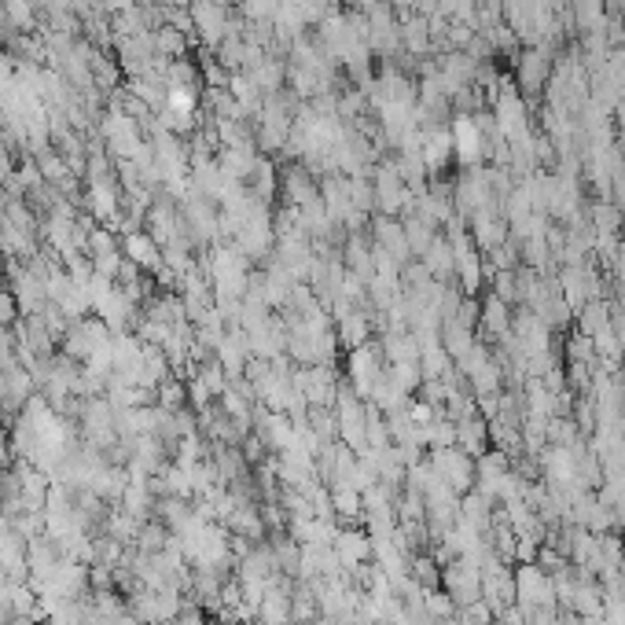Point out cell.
<instances>
[{
  "instance_id": "7a4b0ae2",
  "label": "cell",
  "mask_w": 625,
  "mask_h": 625,
  "mask_svg": "<svg viewBox=\"0 0 625 625\" xmlns=\"http://www.w3.org/2000/svg\"><path fill=\"white\" fill-rule=\"evenodd\" d=\"M552 63H556V52L548 45H534V48H523V52H515L512 56V81L515 89L523 92V100H537V96H545L548 89V78H552Z\"/></svg>"
},
{
  "instance_id": "4316f807",
  "label": "cell",
  "mask_w": 625,
  "mask_h": 625,
  "mask_svg": "<svg viewBox=\"0 0 625 625\" xmlns=\"http://www.w3.org/2000/svg\"><path fill=\"white\" fill-rule=\"evenodd\" d=\"M350 195H353V206H357L364 217H372L375 188H372V177H368V173H357V177H350Z\"/></svg>"
},
{
  "instance_id": "4dcf8cb0",
  "label": "cell",
  "mask_w": 625,
  "mask_h": 625,
  "mask_svg": "<svg viewBox=\"0 0 625 625\" xmlns=\"http://www.w3.org/2000/svg\"><path fill=\"white\" fill-rule=\"evenodd\" d=\"M15 320H19V302H15L12 291H4V287H0V331L15 328Z\"/></svg>"
},
{
  "instance_id": "7c38bea8",
  "label": "cell",
  "mask_w": 625,
  "mask_h": 625,
  "mask_svg": "<svg viewBox=\"0 0 625 625\" xmlns=\"http://www.w3.org/2000/svg\"><path fill=\"white\" fill-rule=\"evenodd\" d=\"M192 19H195V30H199V37H203L210 48L221 45V41L228 37V30H232V19H228V4H225V0H195V4H192Z\"/></svg>"
},
{
  "instance_id": "44dd1931",
  "label": "cell",
  "mask_w": 625,
  "mask_h": 625,
  "mask_svg": "<svg viewBox=\"0 0 625 625\" xmlns=\"http://www.w3.org/2000/svg\"><path fill=\"white\" fill-rule=\"evenodd\" d=\"M456 445L464 449L467 456H482L489 449V420L486 416H467V420L456 423Z\"/></svg>"
},
{
  "instance_id": "d4e9b609",
  "label": "cell",
  "mask_w": 625,
  "mask_h": 625,
  "mask_svg": "<svg viewBox=\"0 0 625 625\" xmlns=\"http://www.w3.org/2000/svg\"><path fill=\"white\" fill-rule=\"evenodd\" d=\"M89 206L96 221H114L118 217V192L107 181H92L89 188Z\"/></svg>"
},
{
  "instance_id": "ba28073f",
  "label": "cell",
  "mask_w": 625,
  "mask_h": 625,
  "mask_svg": "<svg viewBox=\"0 0 625 625\" xmlns=\"http://www.w3.org/2000/svg\"><path fill=\"white\" fill-rule=\"evenodd\" d=\"M114 331L107 328V324H103L100 317H81V320H70V328L63 331V353H67V357H74V361H89L92 357V350H96V346H103V342L111 339Z\"/></svg>"
},
{
  "instance_id": "4fadbf2b",
  "label": "cell",
  "mask_w": 625,
  "mask_h": 625,
  "mask_svg": "<svg viewBox=\"0 0 625 625\" xmlns=\"http://www.w3.org/2000/svg\"><path fill=\"white\" fill-rule=\"evenodd\" d=\"M372 247L390 254L398 265L412 262V250H409V239H405V225H401V217H383L372 225Z\"/></svg>"
},
{
  "instance_id": "1f68e13d",
  "label": "cell",
  "mask_w": 625,
  "mask_h": 625,
  "mask_svg": "<svg viewBox=\"0 0 625 625\" xmlns=\"http://www.w3.org/2000/svg\"><path fill=\"white\" fill-rule=\"evenodd\" d=\"M8 15H12L19 26L30 23V8H26V0H8Z\"/></svg>"
},
{
  "instance_id": "ac0fdd59",
  "label": "cell",
  "mask_w": 625,
  "mask_h": 625,
  "mask_svg": "<svg viewBox=\"0 0 625 625\" xmlns=\"http://www.w3.org/2000/svg\"><path fill=\"white\" fill-rule=\"evenodd\" d=\"M611 317H614V302H607V298H592V302H585V306L574 313V331L596 339L600 331L611 328Z\"/></svg>"
},
{
  "instance_id": "d6a6232c",
  "label": "cell",
  "mask_w": 625,
  "mask_h": 625,
  "mask_svg": "<svg viewBox=\"0 0 625 625\" xmlns=\"http://www.w3.org/2000/svg\"><path fill=\"white\" fill-rule=\"evenodd\" d=\"M8 460V438H4V431H0V464Z\"/></svg>"
},
{
  "instance_id": "9a60e30c",
  "label": "cell",
  "mask_w": 625,
  "mask_h": 625,
  "mask_svg": "<svg viewBox=\"0 0 625 625\" xmlns=\"http://www.w3.org/2000/svg\"><path fill=\"white\" fill-rule=\"evenodd\" d=\"M103 133H107V144H111L114 155H122V159H137L140 151V129L137 122L129 118L125 111H111L107 125H103Z\"/></svg>"
},
{
  "instance_id": "e0dca14e",
  "label": "cell",
  "mask_w": 625,
  "mask_h": 625,
  "mask_svg": "<svg viewBox=\"0 0 625 625\" xmlns=\"http://www.w3.org/2000/svg\"><path fill=\"white\" fill-rule=\"evenodd\" d=\"M122 254L133 265H140L144 273H159L162 269V247L151 239V232H125Z\"/></svg>"
},
{
  "instance_id": "8992f818",
  "label": "cell",
  "mask_w": 625,
  "mask_h": 625,
  "mask_svg": "<svg viewBox=\"0 0 625 625\" xmlns=\"http://www.w3.org/2000/svg\"><path fill=\"white\" fill-rule=\"evenodd\" d=\"M431 471L442 478L445 486L453 489L456 497H464L475 489V460L460 449V445H442V449H431Z\"/></svg>"
},
{
  "instance_id": "f1b7e54d",
  "label": "cell",
  "mask_w": 625,
  "mask_h": 625,
  "mask_svg": "<svg viewBox=\"0 0 625 625\" xmlns=\"http://www.w3.org/2000/svg\"><path fill=\"white\" fill-rule=\"evenodd\" d=\"M243 4V19L247 23H273L276 0H239Z\"/></svg>"
},
{
  "instance_id": "d6986e66",
  "label": "cell",
  "mask_w": 625,
  "mask_h": 625,
  "mask_svg": "<svg viewBox=\"0 0 625 625\" xmlns=\"http://www.w3.org/2000/svg\"><path fill=\"white\" fill-rule=\"evenodd\" d=\"M258 162H262V155L254 148H225L221 159H217V166H221V173H225L228 181L247 184L250 177H254V170H258Z\"/></svg>"
},
{
  "instance_id": "cb8c5ba5",
  "label": "cell",
  "mask_w": 625,
  "mask_h": 625,
  "mask_svg": "<svg viewBox=\"0 0 625 625\" xmlns=\"http://www.w3.org/2000/svg\"><path fill=\"white\" fill-rule=\"evenodd\" d=\"M401 225H405V239H409L412 258H423V254L431 250L434 239H438V228L427 225V221H420L416 214H405L401 217Z\"/></svg>"
},
{
  "instance_id": "83f0119b",
  "label": "cell",
  "mask_w": 625,
  "mask_h": 625,
  "mask_svg": "<svg viewBox=\"0 0 625 625\" xmlns=\"http://www.w3.org/2000/svg\"><path fill=\"white\" fill-rule=\"evenodd\" d=\"M155 398H159V405L166 412H177L184 405V401H188V387H184L181 379H173V375H170V379H166V383H162V387L155 390Z\"/></svg>"
},
{
  "instance_id": "3957f363",
  "label": "cell",
  "mask_w": 625,
  "mask_h": 625,
  "mask_svg": "<svg viewBox=\"0 0 625 625\" xmlns=\"http://www.w3.org/2000/svg\"><path fill=\"white\" fill-rule=\"evenodd\" d=\"M372 188H375V210L383 217H405L412 210V199H416V192H412L409 184L401 181L398 166H394V159H379L372 170Z\"/></svg>"
},
{
  "instance_id": "30bf717a",
  "label": "cell",
  "mask_w": 625,
  "mask_h": 625,
  "mask_svg": "<svg viewBox=\"0 0 625 625\" xmlns=\"http://www.w3.org/2000/svg\"><path fill=\"white\" fill-rule=\"evenodd\" d=\"M512 320H515V309L508 302H500L497 295H486L478 302V342H489V346H497L512 335Z\"/></svg>"
},
{
  "instance_id": "ffe728a7",
  "label": "cell",
  "mask_w": 625,
  "mask_h": 625,
  "mask_svg": "<svg viewBox=\"0 0 625 625\" xmlns=\"http://www.w3.org/2000/svg\"><path fill=\"white\" fill-rule=\"evenodd\" d=\"M420 262L427 265V273H431L434 280H442V284H453V280H456L453 243H449V236H445V232H438V239H434L431 250L423 254Z\"/></svg>"
},
{
  "instance_id": "5b68a950",
  "label": "cell",
  "mask_w": 625,
  "mask_h": 625,
  "mask_svg": "<svg viewBox=\"0 0 625 625\" xmlns=\"http://www.w3.org/2000/svg\"><path fill=\"white\" fill-rule=\"evenodd\" d=\"M515 603L530 611H545V607H556V581L541 563H519L515 570Z\"/></svg>"
},
{
  "instance_id": "8fae6325",
  "label": "cell",
  "mask_w": 625,
  "mask_h": 625,
  "mask_svg": "<svg viewBox=\"0 0 625 625\" xmlns=\"http://www.w3.org/2000/svg\"><path fill=\"white\" fill-rule=\"evenodd\" d=\"M467 236L475 239V247L482 250V254H489L493 247L512 239V225L504 221L500 206H489V210H478V214L467 217Z\"/></svg>"
},
{
  "instance_id": "603a6c76",
  "label": "cell",
  "mask_w": 625,
  "mask_h": 625,
  "mask_svg": "<svg viewBox=\"0 0 625 625\" xmlns=\"http://www.w3.org/2000/svg\"><path fill=\"white\" fill-rule=\"evenodd\" d=\"M250 78H254V85L265 92V96H273V92L284 89V81H287V63L280 56H265L262 63L254 70H247Z\"/></svg>"
},
{
  "instance_id": "5bb4252c",
  "label": "cell",
  "mask_w": 625,
  "mask_h": 625,
  "mask_svg": "<svg viewBox=\"0 0 625 625\" xmlns=\"http://www.w3.org/2000/svg\"><path fill=\"white\" fill-rule=\"evenodd\" d=\"M423 166H427V173L434 177H442L445 166L453 162V133H449V125H427L423 129Z\"/></svg>"
},
{
  "instance_id": "9c48e42d",
  "label": "cell",
  "mask_w": 625,
  "mask_h": 625,
  "mask_svg": "<svg viewBox=\"0 0 625 625\" xmlns=\"http://www.w3.org/2000/svg\"><path fill=\"white\" fill-rule=\"evenodd\" d=\"M449 133H453V162H460L464 170L486 166V140L478 133L475 114H453Z\"/></svg>"
},
{
  "instance_id": "836d02e7",
  "label": "cell",
  "mask_w": 625,
  "mask_h": 625,
  "mask_svg": "<svg viewBox=\"0 0 625 625\" xmlns=\"http://www.w3.org/2000/svg\"><path fill=\"white\" fill-rule=\"evenodd\" d=\"M622 567H625V545H622Z\"/></svg>"
},
{
  "instance_id": "2e32d148",
  "label": "cell",
  "mask_w": 625,
  "mask_h": 625,
  "mask_svg": "<svg viewBox=\"0 0 625 625\" xmlns=\"http://www.w3.org/2000/svg\"><path fill=\"white\" fill-rule=\"evenodd\" d=\"M398 19H401V52H409V56H416V59L434 56V41H431L427 15L409 12V15H398Z\"/></svg>"
},
{
  "instance_id": "484cf974",
  "label": "cell",
  "mask_w": 625,
  "mask_h": 625,
  "mask_svg": "<svg viewBox=\"0 0 625 625\" xmlns=\"http://www.w3.org/2000/svg\"><path fill=\"white\" fill-rule=\"evenodd\" d=\"M489 295H497L500 302H508L512 309H519V276L515 273H489Z\"/></svg>"
},
{
  "instance_id": "7402d4cb",
  "label": "cell",
  "mask_w": 625,
  "mask_h": 625,
  "mask_svg": "<svg viewBox=\"0 0 625 625\" xmlns=\"http://www.w3.org/2000/svg\"><path fill=\"white\" fill-rule=\"evenodd\" d=\"M453 357L445 353V346L438 339L420 342V375L423 379H449L453 375Z\"/></svg>"
},
{
  "instance_id": "6da1fadb",
  "label": "cell",
  "mask_w": 625,
  "mask_h": 625,
  "mask_svg": "<svg viewBox=\"0 0 625 625\" xmlns=\"http://www.w3.org/2000/svg\"><path fill=\"white\" fill-rule=\"evenodd\" d=\"M206 280L214 287V298L217 302H243L247 298V287H250V258L236 243H228V247H214V254L206 258Z\"/></svg>"
},
{
  "instance_id": "52a82bcc",
  "label": "cell",
  "mask_w": 625,
  "mask_h": 625,
  "mask_svg": "<svg viewBox=\"0 0 625 625\" xmlns=\"http://www.w3.org/2000/svg\"><path fill=\"white\" fill-rule=\"evenodd\" d=\"M442 592L456 603V607H467V603L482 600V570H478L471 559H453V563H445Z\"/></svg>"
},
{
  "instance_id": "277c9868",
  "label": "cell",
  "mask_w": 625,
  "mask_h": 625,
  "mask_svg": "<svg viewBox=\"0 0 625 625\" xmlns=\"http://www.w3.org/2000/svg\"><path fill=\"white\" fill-rule=\"evenodd\" d=\"M383 375H387V357H383L379 346L364 342L357 350H346V379H350V390L361 401L372 398L375 387L383 383Z\"/></svg>"
},
{
  "instance_id": "f546056e",
  "label": "cell",
  "mask_w": 625,
  "mask_h": 625,
  "mask_svg": "<svg viewBox=\"0 0 625 625\" xmlns=\"http://www.w3.org/2000/svg\"><path fill=\"white\" fill-rule=\"evenodd\" d=\"M155 45H159V52H166V56H181V52H184V34L177 30V26H166V30H159Z\"/></svg>"
}]
</instances>
